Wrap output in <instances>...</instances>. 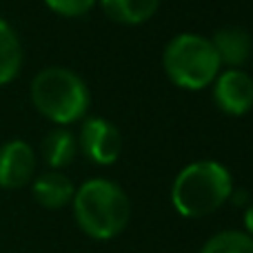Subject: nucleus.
<instances>
[{
	"mask_svg": "<svg viewBox=\"0 0 253 253\" xmlns=\"http://www.w3.org/2000/svg\"><path fill=\"white\" fill-rule=\"evenodd\" d=\"M36 153L25 140H9L0 144V187L22 189L34 180Z\"/></svg>",
	"mask_w": 253,
	"mask_h": 253,
	"instance_id": "0eeeda50",
	"label": "nucleus"
},
{
	"mask_svg": "<svg viewBox=\"0 0 253 253\" xmlns=\"http://www.w3.org/2000/svg\"><path fill=\"white\" fill-rule=\"evenodd\" d=\"M31 102L36 111L58 126L80 123L91 105L89 87L67 67H47L31 80Z\"/></svg>",
	"mask_w": 253,
	"mask_h": 253,
	"instance_id": "7ed1b4c3",
	"label": "nucleus"
},
{
	"mask_svg": "<svg viewBox=\"0 0 253 253\" xmlns=\"http://www.w3.org/2000/svg\"><path fill=\"white\" fill-rule=\"evenodd\" d=\"M200 253H253V236L247 231H220L205 242Z\"/></svg>",
	"mask_w": 253,
	"mask_h": 253,
	"instance_id": "ddd939ff",
	"label": "nucleus"
},
{
	"mask_svg": "<svg viewBox=\"0 0 253 253\" xmlns=\"http://www.w3.org/2000/svg\"><path fill=\"white\" fill-rule=\"evenodd\" d=\"M213 102L227 116H247L253 109V78L242 69H227L215 76Z\"/></svg>",
	"mask_w": 253,
	"mask_h": 253,
	"instance_id": "423d86ee",
	"label": "nucleus"
},
{
	"mask_svg": "<svg viewBox=\"0 0 253 253\" xmlns=\"http://www.w3.org/2000/svg\"><path fill=\"white\" fill-rule=\"evenodd\" d=\"M22 69V44L13 27L0 18V87L18 78Z\"/></svg>",
	"mask_w": 253,
	"mask_h": 253,
	"instance_id": "f8f14e48",
	"label": "nucleus"
},
{
	"mask_svg": "<svg viewBox=\"0 0 253 253\" xmlns=\"http://www.w3.org/2000/svg\"><path fill=\"white\" fill-rule=\"evenodd\" d=\"M231 171L218 160H196L180 169L171 184V202L182 218H205L229 202Z\"/></svg>",
	"mask_w": 253,
	"mask_h": 253,
	"instance_id": "f03ea898",
	"label": "nucleus"
},
{
	"mask_svg": "<svg viewBox=\"0 0 253 253\" xmlns=\"http://www.w3.org/2000/svg\"><path fill=\"white\" fill-rule=\"evenodd\" d=\"M245 229L249 236H253V202L249 205V209L245 211Z\"/></svg>",
	"mask_w": 253,
	"mask_h": 253,
	"instance_id": "2eb2a0df",
	"label": "nucleus"
},
{
	"mask_svg": "<svg viewBox=\"0 0 253 253\" xmlns=\"http://www.w3.org/2000/svg\"><path fill=\"white\" fill-rule=\"evenodd\" d=\"M42 160L49 169L60 171L69 167L78 156V138L67 126H53L42 138Z\"/></svg>",
	"mask_w": 253,
	"mask_h": 253,
	"instance_id": "9d476101",
	"label": "nucleus"
},
{
	"mask_svg": "<svg viewBox=\"0 0 253 253\" xmlns=\"http://www.w3.org/2000/svg\"><path fill=\"white\" fill-rule=\"evenodd\" d=\"M78 151L89 162L109 167L123 153V135L120 129L107 118H87L80 126Z\"/></svg>",
	"mask_w": 253,
	"mask_h": 253,
	"instance_id": "39448f33",
	"label": "nucleus"
},
{
	"mask_svg": "<svg viewBox=\"0 0 253 253\" xmlns=\"http://www.w3.org/2000/svg\"><path fill=\"white\" fill-rule=\"evenodd\" d=\"M211 42L220 62L227 65L229 69H240L242 65L249 62L253 53V38L242 27H222L213 34Z\"/></svg>",
	"mask_w": 253,
	"mask_h": 253,
	"instance_id": "6e6552de",
	"label": "nucleus"
},
{
	"mask_svg": "<svg viewBox=\"0 0 253 253\" xmlns=\"http://www.w3.org/2000/svg\"><path fill=\"white\" fill-rule=\"evenodd\" d=\"M31 193H34V200L44 209H62V207L71 205L76 187L62 171L51 169L34 180Z\"/></svg>",
	"mask_w": 253,
	"mask_h": 253,
	"instance_id": "1a4fd4ad",
	"label": "nucleus"
},
{
	"mask_svg": "<svg viewBox=\"0 0 253 253\" xmlns=\"http://www.w3.org/2000/svg\"><path fill=\"white\" fill-rule=\"evenodd\" d=\"M98 2L107 13V18L126 27L144 25L156 16L160 7V0H98Z\"/></svg>",
	"mask_w": 253,
	"mask_h": 253,
	"instance_id": "9b49d317",
	"label": "nucleus"
},
{
	"mask_svg": "<svg viewBox=\"0 0 253 253\" xmlns=\"http://www.w3.org/2000/svg\"><path fill=\"white\" fill-rule=\"evenodd\" d=\"M162 69L167 78L180 89L200 91L209 87L222 69L211 38L200 34H178L167 42L162 53Z\"/></svg>",
	"mask_w": 253,
	"mask_h": 253,
	"instance_id": "20e7f679",
	"label": "nucleus"
},
{
	"mask_svg": "<svg viewBox=\"0 0 253 253\" xmlns=\"http://www.w3.org/2000/svg\"><path fill=\"white\" fill-rule=\"evenodd\" d=\"M74 218L91 240H114L131 220V202L120 184L107 178H91L74 193Z\"/></svg>",
	"mask_w": 253,
	"mask_h": 253,
	"instance_id": "f257e3e1",
	"label": "nucleus"
},
{
	"mask_svg": "<svg viewBox=\"0 0 253 253\" xmlns=\"http://www.w3.org/2000/svg\"><path fill=\"white\" fill-rule=\"evenodd\" d=\"M98 0H44L53 13L62 18H80L96 7Z\"/></svg>",
	"mask_w": 253,
	"mask_h": 253,
	"instance_id": "4468645a",
	"label": "nucleus"
}]
</instances>
